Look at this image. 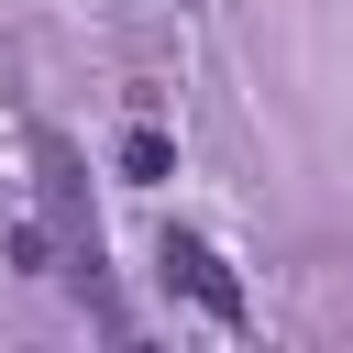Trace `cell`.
<instances>
[{
	"instance_id": "cell-2",
	"label": "cell",
	"mask_w": 353,
	"mask_h": 353,
	"mask_svg": "<svg viewBox=\"0 0 353 353\" xmlns=\"http://www.w3.org/2000/svg\"><path fill=\"white\" fill-rule=\"evenodd\" d=\"M110 165H121V176H132V188H165V176H176V143H165V132H154V121H132V132H121V154H110Z\"/></svg>"
},
{
	"instance_id": "cell-1",
	"label": "cell",
	"mask_w": 353,
	"mask_h": 353,
	"mask_svg": "<svg viewBox=\"0 0 353 353\" xmlns=\"http://www.w3.org/2000/svg\"><path fill=\"white\" fill-rule=\"evenodd\" d=\"M154 265H165V287H188V298H199V309H210L221 331H243V320H254V298H243V276H232V265H221V254H210L199 232H176V221H165V243H154Z\"/></svg>"
}]
</instances>
